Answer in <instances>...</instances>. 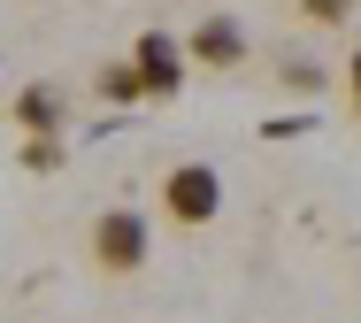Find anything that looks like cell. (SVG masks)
<instances>
[{"mask_svg": "<svg viewBox=\"0 0 361 323\" xmlns=\"http://www.w3.org/2000/svg\"><path fill=\"white\" fill-rule=\"evenodd\" d=\"M354 8H361V0H292V16H300L307 31H346Z\"/></svg>", "mask_w": 361, "mask_h": 323, "instance_id": "52a82bcc", "label": "cell"}, {"mask_svg": "<svg viewBox=\"0 0 361 323\" xmlns=\"http://www.w3.org/2000/svg\"><path fill=\"white\" fill-rule=\"evenodd\" d=\"M123 62L139 70V92H146V100H177V92H185V70H192L177 31H139Z\"/></svg>", "mask_w": 361, "mask_h": 323, "instance_id": "3957f363", "label": "cell"}, {"mask_svg": "<svg viewBox=\"0 0 361 323\" xmlns=\"http://www.w3.org/2000/svg\"><path fill=\"white\" fill-rule=\"evenodd\" d=\"M85 254H92V269H100V277H139L146 254H154V224H146L139 208H108V216L92 224Z\"/></svg>", "mask_w": 361, "mask_h": 323, "instance_id": "7a4b0ae2", "label": "cell"}, {"mask_svg": "<svg viewBox=\"0 0 361 323\" xmlns=\"http://www.w3.org/2000/svg\"><path fill=\"white\" fill-rule=\"evenodd\" d=\"M92 92H100L108 108H139V100H146V92H139V70H131V62H100V70H92Z\"/></svg>", "mask_w": 361, "mask_h": 323, "instance_id": "8992f818", "label": "cell"}, {"mask_svg": "<svg viewBox=\"0 0 361 323\" xmlns=\"http://www.w3.org/2000/svg\"><path fill=\"white\" fill-rule=\"evenodd\" d=\"M346 100H354V108H361V47H354V54H346Z\"/></svg>", "mask_w": 361, "mask_h": 323, "instance_id": "30bf717a", "label": "cell"}, {"mask_svg": "<svg viewBox=\"0 0 361 323\" xmlns=\"http://www.w3.org/2000/svg\"><path fill=\"white\" fill-rule=\"evenodd\" d=\"M23 169H31V177H54V169H62V162H70V147H62V139H23Z\"/></svg>", "mask_w": 361, "mask_h": 323, "instance_id": "9c48e42d", "label": "cell"}, {"mask_svg": "<svg viewBox=\"0 0 361 323\" xmlns=\"http://www.w3.org/2000/svg\"><path fill=\"white\" fill-rule=\"evenodd\" d=\"M277 85H285V92H300V100H307V92H323V62H315V54H285V62H277Z\"/></svg>", "mask_w": 361, "mask_h": 323, "instance_id": "ba28073f", "label": "cell"}, {"mask_svg": "<svg viewBox=\"0 0 361 323\" xmlns=\"http://www.w3.org/2000/svg\"><path fill=\"white\" fill-rule=\"evenodd\" d=\"M185 62L192 70H246V23L238 16H200L185 31Z\"/></svg>", "mask_w": 361, "mask_h": 323, "instance_id": "277c9868", "label": "cell"}, {"mask_svg": "<svg viewBox=\"0 0 361 323\" xmlns=\"http://www.w3.org/2000/svg\"><path fill=\"white\" fill-rule=\"evenodd\" d=\"M216 216H223V169L216 162H169L161 169V224L208 231Z\"/></svg>", "mask_w": 361, "mask_h": 323, "instance_id": "6da1fadb", "label": "cell"}, {"mask_svg": "<svg viewBox=\"0 0 361 323\" xmlns=\"http://www.w3.org/2000/svg\"><path fill=\"white\" fill-rule=\"evenodd\" d=\"M8 116H16L23 139H62V131H70V100H62V85H47V78L23 85V92L8 100Z\"/></svg>", "mask_w": 361, "mask_h": 323, "instance_id": "5b68a950", "label": "cell"}]
</instances>
